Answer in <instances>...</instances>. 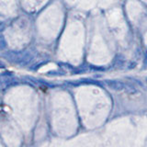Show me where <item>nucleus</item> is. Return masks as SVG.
Masks as SVG:
<instances>
[{"mask_svg":"<svg viewBox=\"0 0 147 147\" xmlns=\"http://www.w3.org/2000/svg\"><path fill=\"white\" fill-rule=\"evenodd\" d=\"M106 84L109 87L110 89L115 91H127V92H133L134 87L126 84V83L118 81V80H107Z\"/></svg>","mask_w":147,"mask_h":147,"instance_id":"obj_1","label":"nucleus"},{"mask_svg":"<svg viewBox=\"0 0 147 147\" xmlns=\"http://www.w3.org/2000/svg\"><path fill=\"white\" fill-rule=\"evenodd\" d=\"M146 83H147V78H146Z\"/></svg>","mask_w":147,"mask_h":147,"instance_id":"obj_2","label":"nucleus"}]
</instances>
